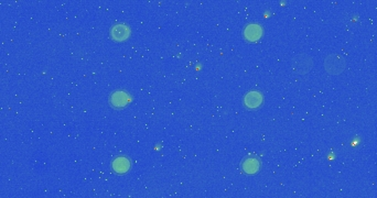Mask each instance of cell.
I'll return each instance as SVG.
<instances>
[{
    "label": "cell",
    "instance_id": "obj_3",
    "mask_svg": "<svg viewBox=\"0 0 377 198\" xmlns=\"http://www.w3.org/2000/svg\"><path fill=\"white\" fill-rule=\"evenodd\" d=\"M131 100L130 95L127 92H124V90H116L113 94L110 95L109 97V101L110 104L115 108H124V107L127 106L129 104Z\"/></svg>",
    "mask_w": 377,
    "mask_h": 198
},
{
    "label": "cell",
    "instance_id": "obj_5",
    "mask_svg": "<svg viewBox=\"0 0 377 198\" xmlns=\"http://www.w3.org/2000/svg\"><path fill=\"white\" fill-rule=\"evenodd\" d=\"M130 35V29L127 24L117 23L110 29V36L115 41H125Z\"/></svg>",
    "mask_w": 377,
    "mask_h": 198
},
{
    "label": "cell",
    "instance_id": "obj_1",
    "mask_svg": "<svg viewBox=\"0 0 377 198\" xmlns=\"http://www.w3.org/2000/svg\"><path fill=\"white\" fill-rule=\"evenodd\" d=\"M324 68L330 75L338 76L345 71L346 68V60L345 57L339 54V53H332L329 54L324 59Z\"/></svg>",
    "mask_w": 377,
    "mask_h": 198
},
{
    "label": "cell",
    "instance_id": "obj_2",
    "mask_svg": "<svg viewBox=\"0 0 377 198\" xmlns=\"http://www.w3.org/2000/svg\"><path fill=\"white\" fill-rule=\"evenodd\" d=\"M292 71L298 75H306L313 67V59L311 55L300 53L292 57L291 60Z\"/></svg>",
    "mask_w": 377,
    "mask_h": 198
},
{
    "label": "cell",
    "instance_id": "obj_4",
    "mask_svg": "<svg viewBox=\"0 0 377 198\" xmlns=\"http://www.w3.org/2000/svg\"><path fill=\"white\" fill-rule=\"evenodd\" d=\"M264 101V96L260 92H252L247 93L244 97V105L246 106V108L248 109H256L263 105Z\"/></svg>",
    "mask_w": 377,
    "mask_h": 198
},
{
    "label": "cell",
    "instance_id": "obj_8",
    "mask_svg": "<svg viewBox=\"0 0 377 198\" xmlns=\"http://www.w3.org/2000/svg\"><path fill=\"white\" fill-rule=\"evenodd\" d=\"M130 161L129 159H127L126 156H118L116 158L113 162V168L116 173H119V174H123V173H126L129 171L130 168Z\"/></svg>",
    "mask_w": 377,
    "mask_h": 198
},
{
    "label": "cell",
    "instance_id": "obj_7",
    "mask_svg": "<svg viewBox=\"0 0 377 198\" xmlns=\"http://www.w3.org/2000/svg\"><path fill=\"white\" fill-rule=\"evenodd\" d=\"M242 168L246 174H255L260 170V161L255 156H248L243 161Z\"/></svg>",
    "mask_w": 377,
    "mask_h": 198
},
{
    "label": "cell",
    "instance_id": "obj_6",
    "mask_svg": "<svg viewBox=\"0 0 377 198\" xmlns=\"http://www.w3.org/2000/svg\"><path fill=\"white\" fill-rule=\"evenodd\" d=\"M263 35V28L259 26V24L256 23H251L248 24V26L244 29V36L247 41H251V42H255V41H258Z\"/></svg>",
    "mask_w": 377,
    "mask_h": 198
}]
</instances>
